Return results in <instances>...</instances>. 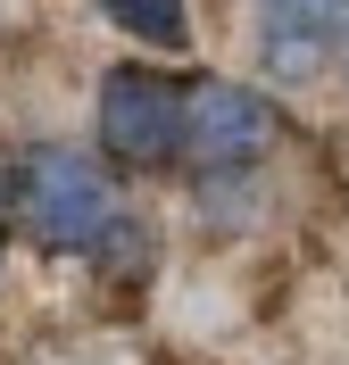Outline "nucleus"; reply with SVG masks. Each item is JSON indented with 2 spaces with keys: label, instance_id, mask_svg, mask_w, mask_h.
Wrapping results in <instances>:
<instances>
[{
  "label": "nucleus",
  "instance_id": "nucleus-1",
  "mask_svg": "<svg viewBox=\"0 0 349 365\" xmlns=\"http://www.w3.org/2000/svg\"><path fill=\"white\" fill-rule=\"evenodd\" d=\"M17 207H25V225H34V241L84 250V257H100L116 232H125V200H116L108 166H100L92 150H75V141H50V150L25 158Z\"/></svg>",
  "mask_w": 349,
  "mask_h": 365
},
{
  "label": "nucleus",
  "instance_id": "nucleus-2",
  "mask_svg": "<svg viewBox=\"0 0 349 365\" xmlns=\"http://www.w3.org/2000/svg\"><path fill=\"white\" fill-rule=\"evenodd\" d=\"M92 133L125 166H166L183 150V83L158 67H108L92 100Z\"/></svg>",
  "mask_w": 349,
  "mask_h": 365
},
{
  "label": "nucleus",
  "instance_id": "nucleus-3",
  "mask_svg": "<svg viewBox=\"0 0 349 365\" xmlns=\"http://www.w3.org/2000/svg\"><path fill=\"white\" fill-rule=\"evenodd\" d=\"M266 141H275L266 91L233 83V75H200V83H183V158L200 166V175H258Z\"/></svg>",
  "mask_w": 349,
  "mask_h": 365
},
{
  "label": "nucleus",
  "instance_id": "nucleus-4",
  "mask_svg": "<svg viewBox=\"0 0 349 365\" xmlns=\"http://www.w3.org/2000/svg\"><path fill=\"white\" fill-rule=\"evenodd\" d=\"M341 34H349V9L341 0H275L258 17V67L275 83L308 91L341 67Z\"/></svg>",
  "mask_w": 349,
  "mask_h": 365
},
{
  "label": "nucleus",
  "instance_id": "nucleus-5",
  "mask_svg": "<svg viewBox=\"0 0 349 365\" xmlns=\"http://www.w3.org/2000/svg\"><path fill=\"white\" fill-rule=\"evenodd\" d=\"M108 25L133 34V42H158V50H183L191 42V17L175 0H108Z\"/></svg>",
  "mask_w": 349,
  "mask_h": 365
},
{
  "label": "nucleus",
  "instance_id": "nucleus-6",
  "mask_svg": "<svg viewBox=\"0 0 349 365\" xmlns=\"http://www.w3.org/2000/svg\"><path fill=\"white\" fill-rule=\"evenodd\" d=\"M200 207H208V232L250 225L258 216V175H200Z\"/></svg>",
  "mask_w": 349,
  "mask_h": 365
},
{
  "label": "nucleus",
  "instance_id": "nucleus-7",
  "mask_svg": "<svg viewBox=\"0 0 349 365\" xmlns=\"http://www.w3.org/2000/svg\"><path fill=\"white\" fill-rule=\"evenodd\" d=\"M0 241H9V216H0Z\"/></svg>",
  "mask_w": 349,
  "mask_h": 365
},
{
  "label": "nucleus",
  "instance_id": "nucleus-8",
  "mask_svg": "<svg viewBox=\"0 0 349 365\" xmlns=\"http://www.w3.org/2000/svg\"><path fill=\"white\" fill-rule=\"evenodd\" d=\"M341 58H349V34H341Z\"/></svg>",
  "mask_w": 349,
  "mask_h": 365
}]
</instances>
